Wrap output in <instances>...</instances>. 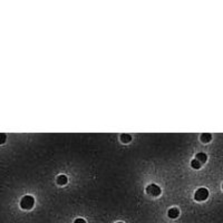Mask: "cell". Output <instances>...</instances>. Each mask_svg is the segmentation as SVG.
<instances>
[{"mask_svg":"<svg viewBox=\"0 0 223 223\" xmlns=\"http://www.w3.org/2000/svg\"><path fill=\"white\" fill-rule=\"evenodd\" d=\"M34 204H35V199L30 196V195H25L24 198L21 199V201H20V206L22 209H25V210L31 209L32 206H34Z\"/></svg>","mask_w":223,"mask_h":223,"instance_id":"6da1fadb","label":"cell"},{"mask_svg":"<svg viewBox=\"0 0 223 223\" xmlns=\"http://www.w3.org/2000/svg\"><path fill=\"white\" fill-rule=\"evenodd\" d=\"M208 196H209V191H208V189H205V187L199 189L198 191L195 192V194H194V199H195L196 201H199V202L206 200Z\"/></svg>","mask_w":223,"mask_h":223,"instance_id":"7a4b0ae2","label":"cell"},{"mask_svg":"<svg viewBox=\"0 0 223 223\" xmlns=\"http://www.w3.org/2000/svg\"><path fill=\"white\" fill-rule=\"evenodd\" d=\"M146 192L148 194H151V195H153V196H159V194H161V187H159V185L156 184H150L148 186L146 187Z\"/></svg>","mask_w":223,"mask_h":223,"instance_id":"3957f363","label":"cell"},{"mask_svg":"<svg viewBox=\"0 0 223 223\" xmlns=\"http://www.w3.org/2000/svg\"><path fill=\"white\" fill-rule=\"evenodd\" d=\"M178 214H180V212L176 208H172V209H170L168 212H167V215L168 217H171V219H176L178 217Z\"/></svg>","mask_w":223,"mask_h":223,"instance_id":"277c9868","label":"cell"},{"mask_svg":"<svg viewBox=\"0 0 223 223\" xmlns=\"http://www.w3.org/2000/svg\"><path fill=\"white\" fill-rule=\"evenodd\" d=\"M195 157H196L195 159H198L201 164H202V163H205V162H206V159H208V156H206V154L205 153H198Z\"/></svg>","mask_w":223,"mask_h":223,"instance_id":"5b68a950","label":"cell"},{"mask_svg":"<svg viewBox=\"0 0 223 223\" xmlns=\"http://www.w3.org/2000/svg\"><path fill=\"white\" fill-rule=\"evenodd\" d=\"M68 182V178H67V176L66 175H64V174H62V175H59L57 178V183L59 185H65L66 183Z\"/></svg>","mask_w":223,"mask_h":223,"instance_id":"8992f818","label":"cell"},{"mask_svg":"<svg viewBox=\"0 0 223 223\" xmlns=\"http://www.w3.org/2000/svg\"><path fill=\"white\" fill-rule=\"evenodd\" d=\"M212 140V135L209 133H204L201 135V141L203 142V143H208V142H210Z\"/></svg>","mask_w":223,"mask_h":223,"instance_id":"52a82bcc","label":"cell"},{"mask_svg":"<svg viewBox=\"0 0 223 223\" xmlns=\"http://www.w3.org/2000/svg\"><path fill=\"white\" fill-rule=\"evenodd\" d=\"M121 141L123 143H129V142L132 141V136H131L129 134H122Z\"/></svg>","mask_w":223,"mask_h":223,"instance_id":"ba28073f","label":"cell"},{"mask_svg":"<svg viewBox=\"0 0 223 223\" xmlns=\"http://www.w3.org/2000/svg\"><path fill=\"white\" fill-rule=\"evenodd\" d=\"M191 165L193 168H195V170H199V168H201V163L199 162L198 159H193L191 162Z\"/></svg>","mask_w":223,"mask_h":223,"instance_id":"9c48e42d","label":"cell"},{"mask_svg":"<svg viewBox=\"0 0 223 223\" xmlns=\"http://www.w3.org/2000/svg\"><path fill=\"white\" fill-rule=\"evenodd\" d=\"M7 140V136H6V134H3V133H0V144H3L5 142H6Z\"/></svg>","mask_w":223,"mask_h":223,"instance_id":"30bf717a","label":"cell"},{"mask_svg":"<svg viewBox=\"0 0 223 223\" xmlns=\"http://www.w3.org/2000/svg\"><path fill=\"white\" fill-rule=\"evenodd\" d=\"M74 223H86V221H85L84 219H76Z\"/></svg>","mask_w":223,"mask_h":223,"instance_id":"8fae6325","label":"cell"},{"mask_svg":"<svg viewBox=\"0 0 223 223\" xmlns=\"http://www.w3.org/2000/svg\"><path fill=\"white\" fill-rule=\"evenodd\" d=\"M117 223H123V222H117Z\"/></svg>","mask_w":223,"mask_h":223,"instance_id":"7c38bea8","label":"cell"},{"mask_svg":"<svg viewBox=\"0 0 223 223\" xmlns=\"http://www.w3.org/2000/svg\"><path fill=\"white\" fill-rule=\"evenodd\" d=\"M222 189H223V184H222Z\"/></svg>","mask_w":223,"mask_h":223,"instance_id":"4fadbf2b","label":"cell"}]
</instances>
